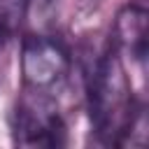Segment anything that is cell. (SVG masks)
Instances as JSON below:
<instances>
[{
    "label": "cell",
    "mask_w": 149,
    "mask_h": 149,
    "mask_svg": "<svg viewBox=\"0 0 149 149\" xmlns=\"http://www.w3.org/2000/svg\"><path fill=\"white\" fill-rule=\"evenodd\" d=\"M88 109L98 135L114 144L121 142V135L128 133L135 123L128 81L116 51H107L91 72Z\"/></svg>",
    "instance_id": "1"
},
{
    "label": "cell",
    "mask_w": 149,
    "mask_h": 149,
    "mask_svg": "<svg viewBox=\"0 0 149 149\" xmlns=\"http://www.w3.org/2000/svg\"><path fill=\"white\" fill-rule=\"evenodd\" d=\"M14 142L23 147L65 144V123L42 95L21 100L14 112Z\"/></svg>",
    "instance_id": "2"
},
{
    "label": "cell",
    "mask_w": 149,
    "mask_h": 149,
    "mask_svg": "<svg viewBox=\"0 0 149 149\" xmlns=\"http://www.w3.org/2000/svg\"><path fill=\"white\" fill-rule=\"evenodd\" d=\"M68 72V56L65 51L47 40V37H33L23 47V74L26 81L35 88H49L56 81H61Z\"/></svg>",
    "instance_id": "3"
},
{
    "label": "cell",
    "mask_w": 149,
    "mask_h": 149,
    "mask_svg": "<svg viewBox=\"0 0 149 149\" xmlns=\"http://www.w3.org/2000/svg\"><path fill=\"white\" fill-rule=\"evenodd\" d=\"M119 33L123 35L126 42H133L130 49L142 61L144 54H147V14L142 9L128 7L119 16Z\"/></svg>",
    "instance_id": "4"
},
{
    "label": "cell",
    "mask_w": 149,
    "mask_h": 149,
    "mask_svg": "<svg viewBox=\"0 0 149 149\" xmlns=\"http://www.w3.org/2000/svg\"><path fill=\"white\" fill-rule=\"evenodd\" d=\"M28 9V0H0V30L12 33L21 26Z\"/></svg>",
    "instance_id": "5"
},
{
    "label": "cell",
    "mask_w": 149,
    "mask_h": 149,
    "mask_svg": "<svg viewBox=\"0 0 149 149\" xmlns=\"http://www.w3.org/2000/svg\"><path fill=\"white\" fill-rule=\"evenodd\" d=\"M0 35H2V30H0Z\"/></svg>",
    "instance_id": "6"
}]
</instances>
